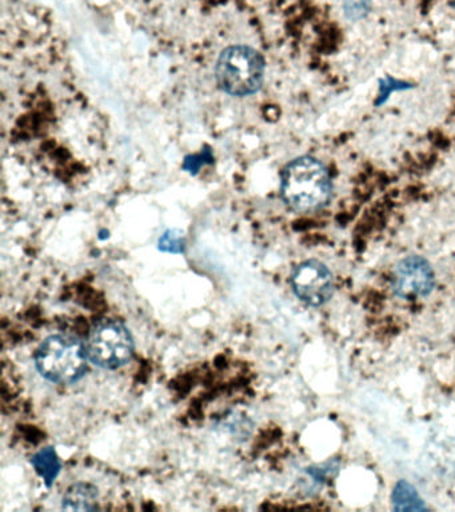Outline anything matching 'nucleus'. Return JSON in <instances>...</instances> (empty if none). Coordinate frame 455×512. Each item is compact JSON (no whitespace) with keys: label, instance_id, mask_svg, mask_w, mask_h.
<instances>
[{"label":"nucleus","instance_id":"nucleus-5","mask_svg":"<svg viewBox=\"0 0 455 512\" xmlns=\"http://www.w3.org/2000/svg\"><path fill=\"white\" fill-rule=\"evenodd\" d=\"M291 286L302 302L319 307L333 296L334 278L326 264L311 259L295 267L291 275Z\"/></svg>","mask_w":455,"mask_h":512},{"label":"nucleus","instance_id":"nucleus-6","mask_svg":"<svg viewBox=\"0 0 455 512\" xmlns=\"http://www.w3.org/2000/svg\"><path fill=\"white\" fill-rule=\"evenodd\" d=\"M433 288V267L422 256H407L395 267L393 290L401 298H422V296L429 295Z\"/></svg>","mask_w":455,"mask_h":512},{"label":"nucleus","instance_id":"nucleus-3","mask_svg":"<svg viewBox=\"0 0 455 512\" xmlns=\"http://www.w3.org/2000/svg\"><path fill=\"white\" fill-rule=\"evenodd\" d=\"M86 346L75 336L57 334L43 340L35 354L39 374L49 382L70 384L87 370Z\"/></svg>","mask_w":455,"mask_h":512},{"label":"nucleus","instance_id":"nucleus-7","mask_svg":"<svg viewBox=\"0 0 455 512\" xmlns=\"http://www.w3.org/2000/svg\"><path fill=\"white\" fill-rule=\"evenodd\" d=\"M98 504V488L90 483L73 484L62 499V508L67 511H94Z\"/></svg>","mask_w":455,"mask_h":512},{"label":"nucleus","instance_id":"nucleus-2","mask_svg":"<svg viewBox=\"0 0 455 512\" xmlns=\"http://www.w3.org/2000/svg\"><path fill=\"white\" fill-rule=\"evenodd\" d=\"M266 64L253 47L237 44L225 48L219 55L215 76L218 86L231 96H250L261 90Z\"/></svg>","mask_w":455,"mask_h":512},{"label":"nucleus","instance_id":"nucleus-1","mask_svg":"<svg viewBox=\"0 0 455 512\" xmlns=\"http://www.w3.org/2000/svg\"><path fill=\"white\" fill-rule=\"evenodd\" d=\"M281 194L283 202L297 212L321 210L333 195L329 172L313 156L294 159L283 170Z\"/></svg>","mask_w":455,"mask_h":512},{"label":"nucleus","instance_id":"nucleus-8","mask_svg":"<svg viewBox=\"0 0 455 512\" xmlns=\"http://www.w3.org/2000/svg\"><path fill=\"white\" fill-rule=\"evenodd\" d=\"M31 464H33L39 476L45 480L47 487L53 486L62 468L61 459H59L57 451L53 447L42 448L33 456Z\"/></svg>","mask_w":455,"mask_h":512},{"label":"nucleus","instance_id":"nucleus-4","mask_svg":"<svg viewBox=\"0 0 455 512\" xmlns=\"http://www.w3.org/2000/svg\"><path fill=\"white\" fill-rule=\"evenodd\" d=\"M87 358L103 370H118L133 359V335L118 320H101L91 328L85 344Z\"/></svg>","mask_w":455,"mask_h":512},{"label":"nucleus","instance_id":"nucleus-10","mask_svg":"<svg viewBox=\"0 0 455 512\" xmlns=\"http://www.w3.org/2000/svg\"><path fill=\"white\" fill-rule=\"evenodd\" d=\"M406 88H410L409 84L398 82V80H394L391 78L381 80V86H379L377 106H381V104L385 103L386 99L389 98V95L393 94L394 91L406 90Z\"/></svg>","mask_w":455,"mask_h":512},{"label":"nucleus","instance_id":"nucleus-9","mask_svg":"<svg viewBox=\"0 0 455 512\" xmlns=\"http://www.w3.org/2000/svg\"><path fill=\"white\" fill-rule=\"evenodd\" d=\"M393 500L397 510H421L423 508L417 491L406 482L398 483L393 494Z\"/></svg>","mask_w":455,"mask_h":512}]
</instances>
